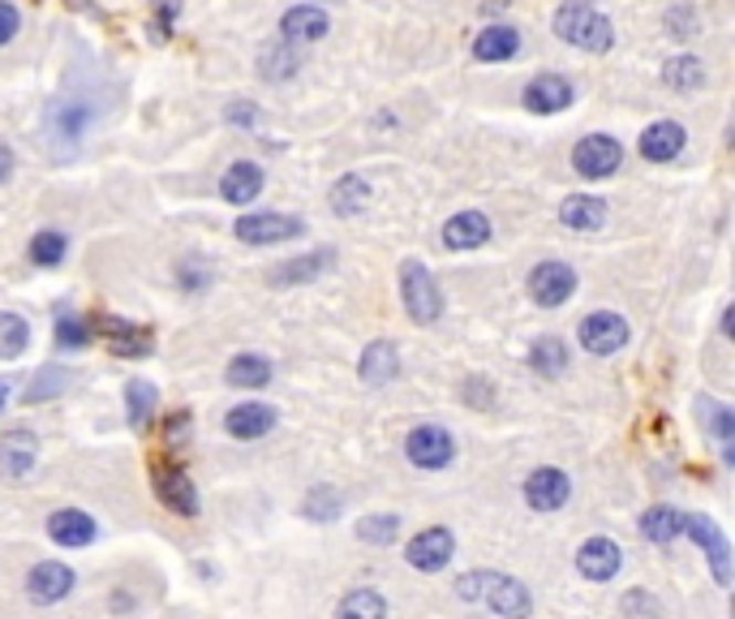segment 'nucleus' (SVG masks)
<instances>
[{
    "label": "nucleus",
    "mask_w": 735,
    "mask_h": 619,
    "mask_svg": "<svg viewBox=\"0 0 735 619\" xmlns=\"http://www.w3.org/2000/svg\"><path fill=\"white\" fill-rule=\"evenodd\" d=\"M559 220H564V229L598 232L607 224V202L594 198V193H573V198H564V207H559Z\"/></svg>",
    "instance_id": "nucleus-27"
},
{
    "label": "nucleus",
    "mask_w": 735,
    "mask_h": 619,
    "mask_svg": "<svg viewBox=\"0 0 735 619\" xmlns=\"http://www.w3.org/2000/svg\"><path fill=\"white\" fill-rule=\"evenodd\" d=\"M564 4H589V0H564Z\"/></svg>",
    "instance_id": "nucleus-52"
},
{
    "label": "nucleus",
    "mask_w": 735,
    "mask_h": 619,
    "mask_svg": "<svg viewBox=\"0 0 735 619\" xmlns=\"http://www.w3.org/2000/svg\"><path fill=\"white\" fill-rule=\"evenodd\" d=\"M91 120H95V104L86 95L82 99L77 95L52 99L48 113H43V147L56 159H70V155H77L82 138L91 134Z\"/></svg>",
    "instance_id": "nucleus-1"
},
{
    "label": "nucleus",
    "mask_w": 735,
    "mask_h": 619,
    "mask_svg": "<svg viewBox=\"0 0 735 619\" xmlns=\"http://www.w3.org/2000/svg\"><path fill=\"white\" fill-rule=\"evenodd\" d=\"M336 619H387V598L379 589H348L336 607Z\"/></svg>",
    "instance_id": "nucleus-35"
},
{
    "label": "nucleus",
    "mask_w": 735,
    "mask_h": 619,
    "mask_svg": "<svg viewBox=\"0 0 735 619\" xmlns=\"http://www.w3.org/2000/svg\"><path fill=\"white\" fill-rule=\"evenodd\" d=\"M336 263V254L332 250H309L302 259H288V263H275L267 271V284L271 288H293V284H309V280H318L323 271Z\"/></svg>",
    "instance_id": "nucleus-19"
},
{
    "label": "nucleus",
    "mask_w": 735,
    "mask_h": 619,
    "mask_svg": "<svg viewBox=\"0 0 735 619\" xmlns=\"http://www.w3.org/2000/svg\"><path fill=\"white\" fill-rule=\"evenodd\" d=\"M155 409H159V391L147 379H129L125 384V413H129V426L134 430H147L155 422Z\"/></svg>",
    "instance_id": "nucleus-30"
},
{
    "label": "nucleus",
    "mask_w": 735,
    "mask_h": 619,
    "mask_svg": "<svg viewBox=\"0 0 735 619\" xmlns=\"http://www.w3.org/2000/svg\"><path fill=\"white\" fill-rule=\"evenodd\" d=\"M529 370H538L542 379H559L568 370V345L559 336H542L538 345L529 348Z\"/></svg>",
    "instance_id": "nucleus-34"
},
{
    "label": "nucleus",
    "mask_w": 735,
    "mask_h": 619,
    "mask_svg": "<svg viewBox=\"0 0 735 619\" xmlns=\"http://www.w3.org/2000/svg\"><path fill=\"white\" fill-rule=\"evenodd\" d=\"M400 534V516L396 512H370L357 521V538L370 542V546H387V542Z\"/></svg>",
    "instance_id": "nucleus-40"
},
{
    "label": "nucleus",
    "mask_w": 735,
    "mask_h": 619,
    "mask_svg": "<svg viewBox=\"0 0 735 619\" xmlns=\"http://www.w3.org/2000/svg\"><path fill=\"white\" fill-rule=\"evenodd\" d=\"M619 159H623V147L611 134H589V138H580L577 151H573V168L585 181H602V177H616Z\"/></svg>",
    "instance_id": "nucleus-8"
},
{
    "label": "nucleus",
    "mask_w": 735,
    "mask_h": 619,
    "mask_svg": "<svg viewBox=\"0 0 735 619\" xmlns=\"http://www.w3.org/2000/svg\"><path fill=\"white\" fill-rule=\"evenodd\" d=\"M74 585H77V577L70 564H61V559H39L35 568L27 573V598L39 602V607H52V602L70 598Z\"/></svg>",
    "instance_id": "nucleus-12"
},
{
    "label": "nucleus",
    "mask_w": 735,
    "mask_h": 619,
    "mask_svg": "<svg viewBox=\"0 0 735 619\" xmlns=\"http://www.w3.org/2000/svg\"><path fill=\"white\" fill-rule=\"evenodd\" d=\"M577 340L580 348H589L598 357H611V353H619V348L628 345V318H619L611 310H594V314L580 318Z\"/></svg>",
    "instance_id": "nucleus-10"
},
{
    "label": "nucleus",
    "mask_w": 735,
    "mask_h": 619,
    "mask_svg": "<svg viewBox=\"0 0 735 619\" xmlns=\"http://www.w3.org/2000/svg\"><path fill=\"white\" fill-rule=\"evenodd\" d=\"M224 426H229L232 439H245V443H250V439H263V434L275 430V409H271V405H259V400H245V405L229 409Z\"/></svg>",
    "instance_id": "nucleus-24"
},
{
    "label": "nucleus",
    "mask_w": 735,
    "mask_h": 619,
    "mask_svg": "<svg viewBox=\"0 0 735 619\" xmlns=\"http://www.w3.org/2000/svg\"><path fill=\"white\" fill-rule=\"evenodd\" d=\"M696 413H701L705 430L723 443V461H735V413H732V405H718V400L701 396V400H696Z\"/></svg>",
    "instance_id": "nucleus-28"
},
{
    "label": "nucleus",
    "mask_w": 735,
    "mask_h": 619,
    "mask_svg": "<svg viewBox=\"0 0 735 619\" xmlns=\"http://www.w3.org/2000/svg\"><path fill=\"white\" fill-rule=\"evenodd\" d=\"M332 31V18L318 9V4H293L284 18H280V39L284 43H314Z\"/></svg>",
    "instance_id": "nucleus-20"
},
{
    "label": "nucleus",
    "mask_w": 735,
    "mask_h": 619,
    "mask_svg": "<svg viewBox=\"0 0 735 619\" xmlns=\"http://www.w3.org/2000/svg\"><path fill=\"white\" fill-rule=\"evenodd\" d=\"M95 534H99V529H95V516L82 512V507H61V512L48 516V538L56 542V546L82 550V546L95 542Z\"/></svg>",
    "instance_id": "nucleus-18"
},
{
    "label": "nucleus",
    "mask_w": 735,
    "mask_h": 619,
    "mask_svg": "<svg viewBox=\"0 0 735 619\" xmlns=\"http://www.w3.org/2000/svg\"><path fill=\"white\" fill-rule=\"evenodd\" d=\"M491 241V220L482 211H461L443 224V245L448 250H477Z\"/></svg>",
    "instance_id": "nucleus-26"
},
{
    "label": "nucleus",
    "mask_w": 735,
    "mask_h": 619,
    "mask_svg": "<svg viewBox=\"0 0 735 619\" xmlns=\"http://www.w3.org/2000/svg\"><path fill=\"white\" fill-rule=\"evenodd\" d=\"M684 143H689V134H684L680 120H654V125H645V134H641V155H645L650 164H671V159H680Z\"/></svg>",
    "instance_id": "nucleus-21"
},
{
    "label": "nucleus",
    "mask_w": 735,
    "mask_h": 619,
    "mask_svg": "<svg viewBox=\"0 0 735 619\" xmlns=\"http://www.w3.org/2000/svg\"><path fill=\"white\" fill-rule=\"evenodd\" d=\"M259 65H263V77H267V82H284V77L297 74V48L284 43V39H275V43L263 48Z\"/></svg>",
    "instance_id": "nucleus-37"
},
{
    "label": "nucleus",
    "mask_w": 735,
    "mask_h": 619,
    "mask_svg": "<svg viewBox=\"0 0 735 619\" xmlns=\"http://www.w3.org/2000/svg\"><path fill=\"white\" fill-rule=\"evenodd\" d=\"M521 52V35L512 31V27H503V22H495V27H486L482 35L473 39V56L477 61H486V65H500V61H512Z\"/></svg>",
    "instance_id": "nucleus-29"
},
{
    "label": "nucleus",
    "mask_w": 735,
    "mask_h": 619,
    "mask_svg": "<svg viewBox=\"0 0 735 619\" xmlns=\"http://www.w3.org/2000/svg\"><path fill=\"white\" fill-rule=\"evenodd\" d=\"M4 400H9V379H0V413H4Z\"/></svg>",
    "instance_id": "nucleus-50"
},
{
    "label": "nucleus",
    "mask_w": 735,
    "mask_h": 619,
    "mask_svg": "<svg viewBox=\"0 0 735 619\" xmlns=\"http://www.w3.org/2000/svg\"><path fill=\"white\" fill-rule=\"evenodd\" d=\"M91 336H95V332H91V323H86L82 314H61V318H56V345L61 348H86Z\"/></svg>",
    "instance_id": "nucleus-43"
},
{
    "label": "nucleus",
    "mask_w": 735,
    "mask_h": 619,
    "mask_svg": "<svg viewBox=\"0 0 735 619\" xmlns=\"http://www.w3.org/2000/svg\"><path fill=\"white\" fill-rule=\"evenodd\" d=\"M237 241H245V245H280V241H293V237H302L306 224L297 220V216H284V211H250V216H241L237 224Z\"/></svg>",
    "instance_id": "nucleus-6"
},
{
    "label": "nucleus",
    "mask_w": 735,
    "mask_h": 619,
    "mask_svg": "<svg viewBox=\"0 0 735 619\" xmlns=\"http://www.w3.org/2000/svg\"><path fill=\"white\" fill-rule=\"evenodd\" d=\"M495 9H507V0H486V13H495Z\"/></svg>",
    "instance_id": "nucleus-51"
},
{
    "label": "nucleus",
    "mask_w": 735,
    "mask_h": 619,
    "mask_svg": "<svg viewBox=\"0 0 735 619\" xmlns=\"http://www.w3.org/2000/svg\"><path fill=\"white\" fill-rule=\"evenodd\" d=\"M573 82L564 74H538L529 77V86H525V108L538 116H550V113H564V108H573Z\"/></svg>",
    "instance_id": "nucleus-17"
},
{
    "label": "nucleus",
    "mask_w": 735,
    "mask_h": 619,
    "mask_svg": "<svg viewBox=\"0 0 735 619\" xmlns=\"http://www.w3.org/2000/svg\"><path fill=\"white\" fill-rule=\"evenodd\" d=\"M550 27H555V35L564 39V43H573L580 52H611V43H616L611 18H602L589 4H564Z\"/></svg>",
    "instance_id": "nucleus-2"
},
{
    "label": "nucleus",
    "mask_w": 735,
    "mask_h": 619,
    "mask_svg": "<svg viewBox=\"0 0 735 619\" xmlns=\"http://www.w3.org/2000/svg\"><path fill=\"white\" fill-rule=\"evenodd\" d=\"M641 534L654 542V546H671V542L684 534V512H675V507H650L645 516H641Z\"/></svg>",
    "instance_id": "nucleus-32"
},
{
    "label": "nucleus",
    "mask_w": 735,
    "mask_h": 619,
    "mask_svg": "<svg viewBox=\"0 0 735 619\" xmlns=\"http://www.w3.org/2000/svg\"><path fill=\"white\" fill-rule=\"evenodd\" d=\"M684 534L705 550L710 573L727 589V585H732V542L718 529V521H714V516H701V512H684Z\"/></svg>",
    "instance_id": "nucleus-4"
},
{
    "label": "nucleus",
    "mask_w": 735,
    "mask_h": 619,
    "mask_svg": "<svg viewBox=\"0 0 735 619\" xmlns=\"http://www.w3.org/2000/svg\"><path fill=\"white\" fill-rule=\"evenodd\" d=\"M74 387V370H65V366H43L31 387H27V405H43V400H56L61 391H70Z\"/></svg>",
    "instance_id": "nucleus-36"
},
{
    "label": "nucleus",
    "mask_w": 735,
    "mask_h": 619,
    "mask_svg": "<svg viewBox=\"0 0 735 619\" xmlns=\"http://www.w3.org/2000/svg\"><path fill=\"white\" fill-rule=\"evenodd\" d=\"M662 82H666L671 91H696V86L705 82V65H701L696 56H671V61L662 65Z\"/></svg>",
    "instance_id": "nucleus-38"
},
{
    "label": "nucleus",
    "mask_w": 735,
    "mask_h": 619,
    "mask_svg": "<svg viewBox=\"0 0 735 619\" xmlns=\"http://www.w3.org/2000/svg\"><path fill=\"white\" fill-rule=\"evenodd\" d=\"M366 202H370V181L357 177V172H348V177H340V181L332 186V211H336L340 220L366 211Z\"/></svg>",
    "instance_id": "nucleus-33"
},
{
    "label": "nucleus",
    "mask_w": 735,
    "mask_h": 619,
    "mask_svg": "<svg viewBox=\"0 0 735 619\" xmlns=\"http://www.w3.org/2000/svg\"><path fill=\"white\" fill-rule=\"evenodd\" d=\"M405 457H409V464L426 469V473L448 469V464L456 461V439L434 422L413 426V430H409V439H405Z\"/></svg>",
    "instance_id": "nucleus-5"
},
{
    "label": "nucleus",
    "mask_w": 735,
    "mask_h": 619,
    "mask_svg": "<svg viewBox=\"0 0 735 619\" xmlns=\"http://www.w3.org/2000/svg\"><path fill=\"white\" fill-rule=\"evenodd\" d=\"M486 585H491V573H464V577L456 580V594H461L464 602H482Z\"/></svg>",
    "instance_id": "nucleus-46"
},
{
    "label": "nucleus",
    "mask_w": 735,
    "mask_h": 619,
    "mask_svg": "<svg viewBox=\"0 0 735 619\" xmlns=\"http://www.w3.org/2000/svg\"><path fill=\"white\" fill-rule=\"evenodd\" d=\"M18 27H22V18H18V9L9 4V0H0V48L9 43V39L18 35Z\"/></svg>",
    "instance_id": "nucleus-47"
},
{
    "label": "nucleus",
    "mask_w": 735,
    "mask_h": 619,
    "mask_svg": "<svg viewBox=\"0 0 735 619\" xmlns=\"http://www.w3.org/2000/svg\"><path fill=\"white\" fill-rule=\"evenodd\" d=\"M400 302H405L409 318L418 327H430V323L443 318V288H439L434 271L426 267V263H418V259H409L400 267Z\"/></svg>",
    "instance_id": "nucleus-3"
},
{
    "label": "nucleus",
    "mask_w": 735,
    "mask_h": 619,
    "mask_svg": "<svg viewBox=\"0 0 735 619\" xmlns=\"http://www.w3.org/2000/svg\"><path fill=\"white\" fill-rule=\"evenodd\" d=\"M224 379L232 387H245V391H259V387L271 384V361L267 357H259V353H237L229 361V370H224Z\"/></svg>",
    "instance_id": "nucleus-31"
},
{
    "label": "nucleus",
    "mask_w": 735,
    "mask_h": 619,
    "mask_svg": "<svg viewBox=\"0 0 735 619\" xmlns=\"http://www.w3.org/2000/svg\"><path fill=\"white\" fill-rule=\"evenodd\" d=\"M568 500H573V478H568L564 469L542 464V469H534V473L525 478V503H529L534 512H559Z\"/></svg>",
    "instance_id": "nucleus-14"
},
{
    "label": "nucleus",
    "mask_w": 735,
    "mask_h": 619,
    "mask_svg": "<svg viewBox=\"0 0 735 619\" xmlns=\"http://www.w3.org/2000/svg\"><path fill=\"white\" fill-rule=\"evenodd\" d=\"M573 293H577V271L568 267V263L546 259V263H538V267L529 271V297L542 310H559Z\"/></svg>",
    "instance_id": "nucleus-11"
},
{
    "label": "nucleus",
    "mask_w": 735,
    "mask_h": 619,
    "mask_svg": "<svg viewBox=\"0 0 735 619\" xmlns=\"http://www.w3.org/2000/svg\"><path fill=\"white\" fill-rule=\"evenodd\" d=\"M623 616L628 619H658V602L650 594H641V589H632V594H623Z\"/></svg>",
    "instance_id": "nucleus-45"
},
{
    "label": "nucleus",
    "mask_w": 735,
    "mask_h": 619,
    "mask_svg": "<svg viewBox=\"0 0 735 619\" xmlns=\"http://www.w3.org/2000/svg\"><path fill=\"white\" fill-rule=\"evenodd\" d=\"M151 486L159 503L168 507V512H177V516H198L202 512V500H198V486L190 482V473L186 469H177V464H151Z\"/></svg>",
    "instance_id": "nucleus-7"
},
{
    "label": "nucleus",
    "mask_w": 735,
    "mask_h": 619,
    "mask_svg": "<svg viewBox=\"0 0 735 619\" xmlns=\"http://www.w3.org/2000/svg\"><path fill=\"white\" fill-rule=\"evenodd\" d=\"M9 172H13V151L0 143V181H9Z\"/></svg>",
    "instance_id": "nucleus-48"
},
{
    "label": "nucleus",
    "mask_w": 735,
    "mask_h": 619,
    "mask_svg": "<svg viewBox=\"0 0 735 619\" xmlns=\"http://www.w3.org/2000/svg\"><path fill=\"white\" fill-rule=\"evenodd\" d=\"M345 512V495L336 491V486H314L302 503V516L306 521H336Z\"/></svg>",
    "instance_id": "nucleus-39"
},
{
    "label": "nucleus",
    "mask_w": 735,
    "mask_h": 619,
    "mask_svg": "<svg viewBox=\"0 0 735 619\" xmlns=\"http://www.w3.org/2000/svg\"><path fill=\"white\" fill-rule=\"evenodd\" d=\"M357 375L370 387L391 384L400 375V353H396V345L391 340H370V345L361 348V357H357Z\"/></svg>",
    "instance_id": "nucleus-23"
},
{
    "label": "nucleus",
    "mask_w": 735,
    "mask_h": 619,
    "mask_svg": "<svg viewBox=\"0 0 735 619\" xmlns=\"http://www.w3.org/2000/svg\"><path fill=\"white\" fill-rule=\"evenodd\" d=\"M190 434H193L190 409H172L168 422H164V448H168V452H181V448L190 443Z\"/></svg>",
    "instance_id": "nucleus-44"
},
{
    "label": "nucleus",
    "mask_w": 735,
    "mask_h": 619,
    "mask_svg": "<svg viewBox=\"0 0 735 619\" xmlns=\"http://www.w3.org/2000/svg\"><path fill=\"white\" fill-rule=\"evenodd\" d=\"M27 345H31V327H27V318L0 310V357H18Z\"/></svg>",
    "instance_id": "nucleus-41"
},
{
    "label": "nucleus",
    "mask_w": 735,
    "mask_h": 619,
    "mask_svg": "<svg viewBox=\"0 0 735 619\" xmlns=\"http://www.w3.org/2000/svg\"><path fill=\"white\" fill-rule=\"evenodd\" d=\"M482 602L503 619H529V611H534V594H529V585L516 577H503V573H491V585H486Z\"/></svg>",
    "instance_id": "nucleus-15"
},
{
    "label": "nucleus",
    "mask_w": 735,
    "mask_h": 619,
    "mask_svg": "<svg viewBox=\"0 0 735 619\" xmlns=\"http://www.w3.org/2000/svg\"><path fill=\"white\" fill-rule=\"evenodd\" d=\"M35 457H39V434L35 430H9V434L0 439V473L22 478V473H31Z\"/></svg>",
    "instance_id": "nucleus-25"
},
{
    "label": "nucleus",
    "mask_w": 735,
    "mask_h": 619,
    "mask_svg": "<svg viewBox=\"0 0 735 619\" xmlns=\"http://www.w3.org/2000/svg\"><path fill=\"white\" fill-rule=\"evenodd\" d=\"M619 568H623V550H619V542H611V538H585L580 542L577 573L585 580L607 585V580L619 577Z\"/></svg>",
    "instance_id": "nucleus-16"
},
{
    "label": "nucleus",
    "mask_w": 735,
    "mask_h": 619,
    "mask_svg": "<svg viewBox=\"0 0 735 619\" xmlns=\"http://www.w3.org/2000/svg\"><path fill=\"white\" fill-rule=\"evenodd\" d=\"M452 555H456V538H452V529H443V525H430L422 534H413L409 546H405V559H409V568H418V573H443V568L452 564Z\"/></svg>",
    "instance_id": "nucleus-9"
},
{
    "label": "nucleus",
    "mask_w": 735,
    "mask_h": 619,
    "mask_svg": "<svg viewBox=\"0 0 735 619\" xmlns=\"http://www.w3.org/2000/svg\"><path fill=\"white\" fill-rule=\"evenodd\" d=\"M229 116L237 120V125H259V113H250V108H241V104H237Z\"/></svg>",
    "instance_id": "nucleus-49"
},
{
    "label": "nucleus",
    "mask_w": 735,
    "mask_h": 619,
    "mask_svg": "<svg viewBox=\"0 0 735 619\" xmlns=\"http://www.w3.org/2000/svg\"><path fill=\"white\" fill-rule=\"evenodd\" d=\"M91 332H99L113 353L120 357H147L155 348V336L151 327H143V323H129V318H113V314H99L95 323H91Z\"/></svg>",
    "instance_id": "nucleus-13"
},
{
    "label": "nucleus",
    "mask_w": 735,
    "mask_h": 619,
    "mask_svg": "<svg viewBox=\"0 0 735 619\" xmlns=\"http://www.w3.org/2000/svg\"><path fill=\"white\" fill-rule=\"evenodd\" d=\"M263 168L259 164H250V159H237L229 172H224V181H220V198L232 202V207H250L259 193H263Z\"/></svg>",
    "instance_id": "nucleus-22"
},
{
    "label": "nucleus",
    "mask_w": 735,
    "mask_h": 619,
    "mask_svg": "<svg viewBox=\"0 0 735 619\" xmlns=\"http://www.w3.org/2000/svg\"><path fill=\"white\" fill-rule=\"evenodd\" d=\"M65 250H70L65 232H39L31 241V263L35 267H56V263H65Z\"/></svg>",
    "instance_id": "nucleus-42"
}]
</instances>
